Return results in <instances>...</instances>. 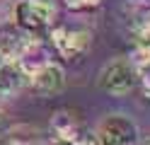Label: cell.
<instances>
[{
  "instance_id": "obj_15",
  "label": "cell",
  "mask_w": 150,
  "mask_h": 145,
  "mask_svg": "<svg viewBox=\"0 0 150 145\" xmlns=\"http://www.w3.org/2000/svg\"><path fill=\"white\" fill-rule=\"evenodd\" d=\"M61 145H70V143H61Z\"/></svg>"
},
{
  "instance_id": "obj_3",
  "label": "cell",
  "mask_w": 150,
  "mask_h": 145,
  "mask_svg": "<svg viewBox=\"0 0 150 145\" xmlns=\"http://www.w3.org/2000/svg\"><path fill=\"white\" fill-rule=\"evenodd\" d=\"M51 41L63 58H78L80 53L87 51L90 46V32L87 29H78V27H53L51 29Z\"/></svg>"
},
{
  "instance_id": "obj_5",
  "label": "cell",
  "mask_w": 150,
  "mask_h": 145,
  "mask_svg": "<svg viewBox=\"0 0 150 145\" xmlns=\"http://www.w3.org/2000/svg\"><path fill=\"white\" fill-rule=\"evenodd\" d=\"M32 82H34V87H36L41 94L53 97V94H58V92L63 90L65 75H63V70H61L56 63H46L41 70H36V73L32 75Z\"/></svg>"
},
{
  "instance_id": "obj_13",
  "label": "cell",
  "mask_w": 150,
  "mask_h": 145,
  "mask_svg": "<svg viewBox=\"0 0 150 145\" xmlns=\"http://www.w3.org/2000/svg\"><path fill=\"white\" fill-rule=\"evenodd\" d=\"M5 145H27V143H20V140H10V143H5Z\"/></svg>"
},
{
  "instance_id": "obj_11",
  "label": "cell",
  "mask_w": 150,
  "mask_h": 145,
  "mask_svg": "<svg viewBox=\"0 0 150 145\" xmlns=\"http://www.w3.org/2000/svg\"><path fill=\"white\" fill-rule=\"evenodd\" d=\"M7 128H10V121H7V116L0 111V138H3V135L7 133Z\"/></svg>"
},
{
  "instance_id": "obj_1",
  "label": "cell",
  "mask_w": 150,
  "mask_h": 145,
  "mask_svg": "<svg viewBox=\"0 0 150 145\" xmlns=\"http://www.w3.org/2000/svg\"><path fill=\"white\" fill-rule=\"evenodd\" d=\"M53 19V5L49 0H20L15 5V22L27 34L44 32Z\"/></svg>"
},
{
  "instance_id": "obj_10",
  "label": "cell",
  "mask_w": 150,
  "mask_h": 145,
  "mask_svg": "<svg viewBox=\"0 0 150 145\" xmlns=\"http://www.w3.org/2000/svg\"><path fill=\"white\" fill-rule=\"evenodd\" d=\"M102 3V0H65V5L73 7V10H92V7H97Z\"/></svg>"
},
{
  "instance_id": "obj_9",
  "label": "cell",
  "mask_w": 150,
  "mask_h": 145,
  "mask_svg": "<svg viewBox=\"0 0 150 145\" xmlns=\"http://www.w3.org/2000/svg\"><path fill=\"white\" fill-rule=\"evenodd\" d=\"M131 61L138 70H148L150 68V44L148 41H138L131 51Z\"/></svg>"
},
{
  "instance_id": "obj_2",
  "label": "cell",
  "mask_w": 150,
  "mask_h": 145,
  "mask_svg": "<svg viewBox=\"0 0 150 145\" xmlns=\"http://www.w3.org/2000/svg\"><path fill=\"white\" fill-rule=\"evenodd\" d=\"M138 77H136V68L128 61H111L104 70H102V87L114 94V97H124L136 87Z\"/></svg>"
},
{
  "instance_id": "obj_4",
  "label": "cell",
  "mask_w": 150,
  "mask_h": 145,
  "mask_svg": "<svg viewBox=\"0 0 150 145\" xmlns=\"http://www.w3.org/2000/svg\"><path fill=\"white\" fill-rule=\"evenodd\" d=\"M97 140L102 145H128L136 140V126L126 116H109L99 126Z\"/></svg>"
},
{
  "instance_id": "obj_16",
  "label": "cell",
  "mask_w": 150,
  "mask_h": 145,
  "mask_svg": "<svg viewBox=\"0 0 150 145\" xmlns=\"http://www.w3.org/2000/svg\"><path fill=\"white\" fill-rule=\"evenodd\" d=\"M17 3H20V0H17Z\"/></svg>"
},
{
  "instance_id": "obj_14",
  "label": "cell",
  "mask_w": 150,
  "mask_h": 145,
  "mask_svg": "<svg viewBox=\"0 0 150 145\" xmlns=\"http://www.w3.org/2000/svg\"><path fill=\"white\" fill-rule=\"evenodd\" d=\"M143 145H150V140H145V143H143Z\"/></svg>"
},
{
  "instance_id": "obj_7",
  "label": "cell",
  "mask_w": 150,
  "mask_h": 145,
  "mask_svg": "<svg viewBox=\"0 0 150 145\" xmlns=\"http://www.w3.org/2000/svg\"><path fill=\"white\" fill-rule=\"evenodd\" d=\"M51 131L61 143L75 145L80 138V119L73 116L70 111H56L53 119H51Z\"/></svg>"
},
{
  "instance_id": "obj_6",
  "label": "cell",
  "mask_w": 150,
  "mask_h": 145,
  "mask_svg": "<svg viewBox=\"0 0 150 145\" xmlns=\"http://www.w3.org/2000/svg\"><path fill=\"white\" fill-rule=\"evenodd\" d=\"M32 77L27 75L17 63L12 61H0V97L17 94Z\"/></svg>"
},
{
  "instance_id": "obj_8",
  "label": "cell",
  "mask_w": 150,
  "mask_h": 145,
  "mask_svg": "<svg viewBox=\"0 0 150 145\" xmlns=\"http://www.w3.org/2000/svg\"><path fill=\"white\" fill-rule=\"evenodd\" d=\"M27 36L20 27H10V29H3V34H0V61H17V58L22 56V51L27 48Z\"/></svg>"
},
{
  "instance_id": "obj_12",
  "label": "cell",
  "mask_w": 150,
  "mask_h": 145,
  "mask_svg": "<svg viewBox=\"0 0 150 145\" xmlns=\"http://www.w3.org/2000/svg\"><path fill=\"white\" fill-rule=\"evenodd\" d=\"M140 87H143L145 97H150V73H145V75H143V80H140Z\"/></svg>"
}]
</instances>
